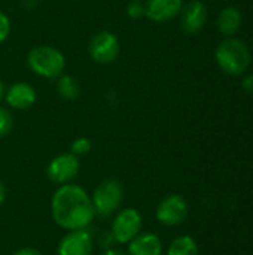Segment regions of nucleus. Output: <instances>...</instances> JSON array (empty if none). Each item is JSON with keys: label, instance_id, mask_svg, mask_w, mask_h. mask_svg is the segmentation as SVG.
Masks as SVG:
<instances>
[{"label": "nucleus", "instance_id": "nucleus-19", "mask_svg": "<svg viewBox=\"0 0 253 255\" xmlns=\"http://www.w3.org/2000/svg\"><path fill=\"white\" fill-rule=\"evenodd\" d=\"M127 15L131 19H139V18L145 16V4L142 1L130 0V3L127 4Z\"/></svg>", "mask_w": 253, "mask_h": 255}, {"label": "nucleus", "instance_id": "nucleus-2", "mask_svg": "<svg viewBox=\"0 0 253 255\" xmlns=\"http://www.w3.org/2000/svg\"><path fill=\"white\" fill-rule=\"evenodd\" d=\"M215 58L221 70L231 76L243 75L251 66V52L248 45L234 37H228L218 45Z\"/></svg>", "mask_w": 253, "mask_h": 255}, {"label": "nucleus", "instance_id": "nucleus-14", "mask_svg": "<svg viewBox=\"0 0 253 255\" xmlns=\"http://www.w3.org/2000/svg\"><path fill=\"white\" fill-rule=\"evenodd\" d=\"M242 22H243V16H242V12L239 7L236 6H228L225 9L221 10V13L218 15V30L219 33H222L224 36H234L240 27H242Z\"/></svg>", "mask_w": 253, "mask_h": 255}, {"label": "nucleus", "instance_id": "nucleus-11", "mask_svg": "<svg viewBox=\"0 0 253 255\" xmlns=\"http://www.w3.org/2000/svg\"><path fill=\"white\" fill-rule=\"evenodd\" d=\"M36 90L27 82H15L4 91V100L9 108L25 111L36 103Z\"/></svg>", "mask_w": 253, "mask_h": 255}, {"label": "nucleus", "instance_id": "nucleus-22", "mask_svg": "<svg viewBox=\"0 0 253 255\" xmlns=\"http://www.w3.org/2000/svg\"><path fill=\"white\" fill-rule=\"evenodd\" d=\"M242 87H243V90H245V91H248V93L253 94V73L248 75V76L243 79V84H242Z\"/></svg>", "mask_w": 253, "mask_h": 255}, {"label": "nucleus", "instance_id": "nucleus-24", "mask_svg": "<svg viewBox=\"0 0 253 255\" xmlns=\"http://www.w3.org/2000/svg\"><path fill=\"white\" fill-rule=\"evenodd\" d=\"M98 255H127V253L118 250V248H109V250H103V253Z\"/></svg>", "mask_w": 253, "mask_h": 255}, {"label": "nucleus", "instance_id": "nucleus-18", "mask_svg": "<svg viewBox=\"0 0 253 255\" xmlns=\"http://www.w3.org/2000/svg\"><path fill=\"white\" fill-rule=\"evenodd\" d=\"M13 127V117L9 109L0 106V137H4L10 133Z\"/></svg>", "mask_w": 253, "mask_h": 255}, {"label": "nucleus", "instance_id": "nucleus-16", "mask_svg": "<svg viewBox=\"0 0 253 255\" xmlns=\"http://www.w3.org/2000/svg\"><path fill=\"white\" fill-rule=\"evenodd\" d=\"M167 255H198V245L195 239L188 235L177 236L170 242Z\"/></svg>", "mask_w": 253, "mask_h": 255}, {"label": "nucleus", "instance_id": "nucleus-3", "mask_svg": "<svg viewBox=\"0 0 253 255\" xmlns=\"http://www.w3.org/2000/svg\"><path fill=\"white\" fill-rule=\"evenodd\" d=\"M27 64L33 73L45 79H57L66 69V58L60 49L49 45H39L30 49Z\"/></svg>", "mask_w": 253, "mask_h": 255}, {"label": "nucleus", "instance_id": "nucleus-6", "mask_svg": "<svg viewBox=\"0 0 253 255\" xmlns=\"http://www.w3.org/2000/svg\"><path fill=\"white\" fill-rule=\"evenodd\" d=\"M189 214V205L180 194L166 196L157 206L155 217L157 221L166 227L180 226Z\"/></svg>", "mask_w": 253, "mask_h": 255}, {"label": "nucleus", "instance_id": "nucleus-20", "mask_svg": "<svg viewBox=\"0 0 253 255\" xmlns=\"http://www.w3.org/2000/svg\"><path fill=\"white\" fill-rule=\"evenodd\" d=\"M10 34V19L9 16L0 10V43L4 42Z\"/></svg>", "mask_w": 253, "mask_h": 255}, {"label": "nucleus", "instance_id": "nucleus-5", "mask_svg": "<svg viewBox=\"0 0 253 255\" xmlns=\"http://www.w3.org/2000/svg\"><path fill=\"white\" fill-rule=\"evenodd\" d=\"M143 229V218L142 214L134 208H125L115 214L110 233L116 242V245H127L130 244Z\"/></svg>", "mask_w": 253, "mask_h": 255}, {"label": "nucleus", "instance_id": "nucleus-9", "mask_svg": "<svg viewBox=\"0 0 253 255\" xmlns=\"http://www.w3.org/2000/svg\"><path fill=\"white\" fill-rule=\"evenodd\" d=\"M94 236L88 229L67 232L57 247V255H92Z\"/></svg>", "mask_w": 253, "mask_h": 255}, {"label": "nucleus", "instance_id": "nucleus-17", "mask_svg": "<svg viewBox=\"0 0 253 255\" xmlns=\"http://www.w3.org/2000/svg\"><path fill=\"white\" fill-rule=\"evenodd\" d=\"M92 148V143L88 137H78L72 142L70 145V152L75 154L76 157H81V155H86Z\"/></svg>", "mask_w": 253, "mask_h": 255}, {"label": "nucleus", "instance_id": "nucleus-10", "mask_svg": "<svg viewBox=\"0 0 253 255\" xmlns=\"http://www.w3.org/2000/svg\"><path fill=\"white\" fill-rule=\"evenodd\" d=\"M180 28L188 34H195L203 30L207 21V7L201 0H191L180 10Z\"/></svg>", "mask_w": 253, "mask_h": 255}, {"label": "nucleus", "instance_id": "nucleus-25", "mask_svg": "<svg viewBox=\"0 0 253 255\" xmlns=\"http://www.w3.org/2000/svg\"><path fill=\"white\" fill-rule=\"evenodd\" d=\"M4 200H6V188H4V184L0 181V206L3 205Z\"/></svg>", "mask_w": 253, "mask_h": 255}, {"label": "nucleus", "instance_id": "nucleus-15", "mask_svg": "<svg viewBox=\"0 0 253 255\" xmlns=\"http://www.w3.org/2000/svg\"><path fill=\"white\" fill-rule=\"evenodd\" d=\"M57 93L64 100H76L81 96V84L72 75H61L57 78Z\"/></svg>", "mask_w": 253, "mask_h": 255}, {"label": "nucleus", "instance_id": "nucleus-27", "mask_svg": "<svg viewBox=\"0 0 253 255\" xmlns=\"http://www.w3.org/2000/svg\"><path fill=\"white\" fill-rule=\"evenodd\" d=\"M136 1H142V0H136Z\"/></svg>", "mask_w": 253, "mask_h": 255}, {"label": "nucleus", "instance_id": "nucleus-26", "mask_svg": "<svg viewBox=\"0 0 253 255\" xmlns=\"http://www.w3.org/2000/svg\"><path fill=\"white\" fill-rule=\"evenodd\" d=\"M4 91H6V90H4V84H3V81L0 79V102L4 99Z\"/></svg>", "mask_w": 253, "mask_h": 255}, {"label": "nucleus", "instance_id": "nucleus-1", "mask_svg": "<svg viewBox=\"0 0 253 255\" xmlns=\"http://www.w3.org/2000/svg\"><path fill=\"white\" fill-rule=\"evenodd\" d=\"M54 223L66 232L88 229L95 220L91 196L78 184L60 185L51 200Z\"/></svg>", "mask_w": 253, "mask_h": 255}, {"label": "nucleus", "instance_id": "nucleus-12", "mask_svg": "<svg viewBox=\"0 0 253 255\" xmlns=\"http://www.w3.org/2000/svg\"><path fill=\"white\" fill-rule=\"evenodd\" d=\"M182 6V0H148L145 4V16L155 22H167L180 13Z\"/></svg>", "mask_w": 253, "mask_h": 255}, {"label": "nucleus", "instance_id": "nucleus-13", "mask_svg": "<svg viewBox=\"0 0 253 255\" xmlns=\"http://www.w3.org/2000/svg\"><path fill=\"white\" fill-rule=\"evenodd\" d=\"M163 251L161 238L151 232H142L127 244V255H163Z\"/></svg>", "mask_w": 253, "mask_h": 255}, {"label": "nucleus", "instance_id": "nucleus-4", "mask_svg": "<svg viewBox=\"0 0 253 255\" xmlns=\"http://www.w3.org/2000/svg\"><path fill=\"white\" fill-rule=\"evenodd\" d=\"M124 200V188L118 179H104L91 194L95 217L109 218L116 214Z\"/></svg>", "mask_w": 253, "mask_h": 255}, {"label": "nucleus", "instance_id": "nucleus-23", "mask_svg": "<svg viewBox=\"0 0 253 255\" xmlns=\"http://www.w3.org/2000/svg\"><path fill=\"white\" fill-rule=\"evenodd\" d=\"M12 255H42L40 251H37V250H34V248H21V250H18V251H15Z\"/></svg>", "mask_w": 253, "mask_h": 255}, {"label": "nucleus", "instance_id": "nucleus-7", "mask_svg": "<svg viewBox=\"0 0 253 255\" xmlns=\"http://www.w3.org/2000/svg\"><path fill=\"white\" fill-rule=\"evenodd\" d=\"M88 51H89L91 58L95 63L110 64L118 58L119 51H121V43L115 33L101 30V31L95 33L92 36V39L89 40Z\"/></svg>", "mask_w": 253, "mask_h": 255}, {"label": "nucleus", "instance_id": "nucleus-21", "mask_svg": "<svg viewBox=\"0 0 253 255\" xmlns=\"http://www.w3.org/2000/svg\"><path fill=\"white\" fill-rule=\"evenodd\" d=\"M97 242H98V245H100L103 250L115 248V245H116V242H115V239H113V236H112L110 230H107V232H103V233L98 236Z\"/></svg>", "mask_w": 253, "mask_h": 255}, {"label": "nucleus", "instance_id": "nucleus-8", "mask_svg": "<svg viewBox=\"0 0 253 255\" xmlns=\"http://www.w3.org/2000/svg\"><path fill=\"white\" fill-rule=\"evenodd\" d=\"M79 169H81L79 157H76L72 152H66L54 157L49 161L46 167V176L51 182L57 185H64L72 182L78 176Z\"/></svg>", "mask_w": 253, "mask_h": 255}]
</instances>
